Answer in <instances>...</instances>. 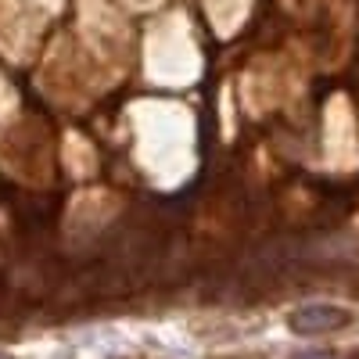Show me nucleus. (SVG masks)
I'll use <instances>...</instances> for the list:
<instances>
[{"mask_svg":"<svg viewBox=\"0 0 359 359\" xmlns=\"http://www.w3.org/2000/svg\"><path fill=\"white\" fill-rule=\"evenodd\" d=\"M348 316L334 306H306V309H298L294 313V331H302V334H323V331H334V327H341Z\"/></svg>","mask_w":359,"mask_h":359,"instance_id":"f257e3e1","label":"nucleus"}]
</instances>
